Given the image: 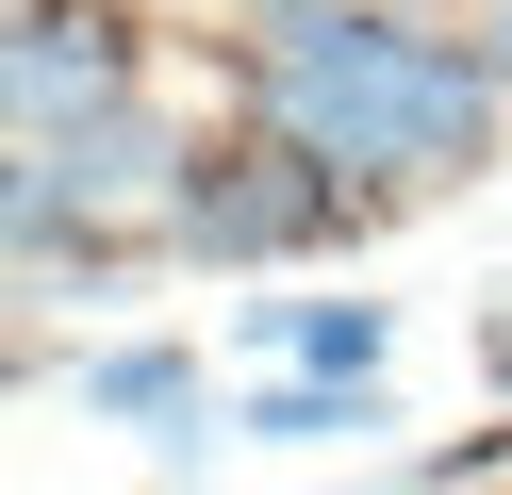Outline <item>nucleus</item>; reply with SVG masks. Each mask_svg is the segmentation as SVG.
Instances as JSON below:
<instances>
[{"instance_id": "f03ea898", "label": "nucleus", "mask_w": 512, "mask_h": 495, "mask_svg": "<svg viewBox=\"0 0 512 495\" xmlns=\"http://www.w3.org/2000/svg\"><path fill=\"white\" fill-rule=\"evenodd\" d=\"M166 231L199 264H298V248L347 231V182L298 149V132H199L182 182H166Z\"/></svg>"}, {"instance_id": "39448f33", "label": "nucleus", "mask_w": 512, "mask_h": 495, "mask_svg": "<svg viewBox=\"0 0 512 495\" xmlns=\"http://www.w3.org/2000/svg\"><path fill=\"white\" fill-rule=\"evenodd\" d=\"M479 380H512V330H479Z\"/></svg>"}, {"instance_id": "0eeeda50", "label": "nucleus", "mask_w": 512, "mask_h": 495, "mask_svg": "<svg viewBox=\"0 0 512 495\" xmlns=\"http://www.w3.org/2000/svg\"><path fill=\"white\" fill-rule=\"evenodd\" d=\"M265 17H314V0H265Z\"/></svg>"}, {"instance_id": "f257e3e1", "label": "nucleus", "mask_w": 512, "mask_h": 495, "mask_svg": "<svg viewBox=\"0 0 512 495\" xmlns=\"http://www.w3.org/2000/svg\"><path fill=\"white\" fill-rule=\"evenodd\" d=\"M265 132H298L314 165H380V182H463L496 165V116H512V66L463 50V33H413V17H364V0H314V17H265Z\"/></svg>"}, {"instance_id": "423d86ee", "label": "nucleus", "mask_w": 512, "mask_h": 495, "mask_svg": "<svg viewBox=\"0 0 512 495\" xmlns=\"http://www.w3.org/2000/svg\"><path fill=\"white\" fill-rule=\"evenodd\" d=\"M496 66H512V0H496Z\"/></svg>"}, {"instance_id": "7ed1b4c3", "label": "nucleus", "mask_w": 512, "mask_h": 495, "mask_svg": "<svg viewBox=\"0 0 512 495\" xmlns=\"http://www.w3.org/2000/svg\"><path fill=\"white\" fill-rule=\"evenodd\" d=\"M248 347H265L281 380H380L397 314H380V297H265V314H248Z\"/></svg>"}, {"instance_id": "20e7f679", "label": "nucleus", "mask_w": 512, "mask_h": 495, "mask_svg": "<svg viewBox=\"0 0 512 495\" xmlns=\"http://www.w3.org/2000/svg\"><path fill=\"white\" fill-rule=\"evenodd\" d=\"M232 429L248 446H364L397 413H380V380H265V396H232Z\"/></svg>"}]
</instances>
